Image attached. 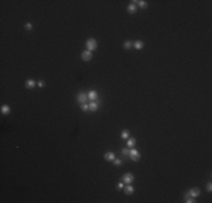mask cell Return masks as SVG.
I'll use <instances>...</instances> for the list:
<instances>
[{
	"instance_id": "25",
	"label": "cell",
	"mask_w": 212,
	"mask_h": 203,
	"mask_svg": "<svg viewBox=\"0 0 212 203\" xmlns=\"http://www.w3.org/2000/svg\"><path fill=\"white\" fill-rule=\"evenodd\" d=\"M206 191H208V192H211L212 191V184H211V182L208 183V185H206Z\"/></svg>"
},
{
	"instance_id": "14",
	"label": "cell",
	"mask_w": 212,
	"mask_h": 203,
	"mask_svg": "<svg viewBox=\"0 0 212 203\" xmlns=\"http://www.w3.org/2000/svg\"><path fill=\"white\" fill-rule=\"evenodd\" d=\"M0 111H1V113H2L4 115H8V114L10 113V107L8 106V105H2V106H1V110H0Z\"/></svg>"
},
{
	"instance_id": "4",
	"label": "cell",
	"mask_w": 212,
	"mask_h": 203,
	"mask_svg": "<svg viewBox=\"0 0 212 203\" xmlns=\"http://www.w3.org/2000/svg\"><path fill=\"white\" fill-rule=\"evenodd\" d=\"M77 99H78V103H80V104H86V102L88 101V94L81 91V93L78 94Z\"/></svg>"
},
{
	"instance_id": "12",
	"label": "cell",
	"mask_w": 212,
	"mask_h": 203,
	"mask_svg": "<svg viewBox=\"0 0 212 203\" xmlns=\"http://www.w3.org/2000/svg\"><path fill=\"white\" fill-rule=\"evenodd\" d=\"M143 46H145V44H143L142 41H135V42L133 43V47H134L135 50H142Z\"/></svg>"
},
{
	"instance_id": "8",
	"label": "cell",
	"mask_w": 212,
	"mask_h": 203,
	"mask_svg": "<svg viewBox=\"0 0 212 203\" xmlns=\"http://www.w3.org/2000/svg\"><path fill=\"white\" fill-rule=\"evenodd\" d=\"M36 81H35L34 79H27L25 81V86H26V88H28V89H32V88H34L35 86H36Z\"/></svg>"
},
{
	"instance_id": "2",
	"label": "cell",
	"mask_w": 212,
	"mask_h": 203,
	"mask_svg": "<svg viewBox=\"0 0 212 203\" xmlns=\"http://www.w3.org/2000/svg\"><path fill=\"white\" fill-rule=\"evenodd\" d=\"M129 155H130V158H131L133 161H138L140 159V152L137 150V149H134V148L130 150Z\"/></svg>"
},
{
	"instance_id": "13",
	"label": "cell",
	"mask_w": 212,
	"mask_h": 203,
	"mask_svg": "<svg viewBox=\"0 0 212 203\" xmlns=\"http://www.w3.org/2000/svg\"><path fill=\"white\" fill-rule=\"evenodd\" d=\"M127 11H129V14H135L137 13V5L131 2V4L127 6Z\"/></svg>"
},
{
	"instance_id": "10",
	"label": "cell",
	"mask_w": 212,
	"mask_h": 203,
	"mask_svg": "<svg viewBox=\"0 0 212 203\" xmlns=\"http://www.w3.org/2000/svg\"><path fill=\"white\" fill-rule=\"evenodd\" d=\"M124 193H125L126 195H131V194L134 193V187L131 186L130 184H127L125 187H124Z\"/></svg>"
},
{
	"instance_id": "11",
	"label": "cell",
	"mask_w": 212,
	"mask_h": 203,
	"mask_svg": "<svg viewBox=\"0 0 212 203\" xmlns=\"http://www.w3.org/2000/svg\"><path fill=\"white\" fill-rule=\"evenodd\" d=\"M88 106H89V111L90 112H96L97 110H98V102H91V103H89L88 104Z\"/></svg>"
},
{
	"instance_id": "15",
	"label": "cell",
	"mask_w": 212,
	"mask_h": 203,
	"mask_svg": "<svg viewBox=\"0 0 212 203\" xmlns=\"http://www.w3.org/2000/svg\"><path fill=\"white\" fill-rule=\"evenodd\" d=\"M135 143H137V140L134 139V138H130L129 140H127V142H126V145H127V147H130V148H133L135 146Z\"/></svg>"
},
{
	"instance_id": "21",
	"label": "cell",
	"mask_w": 212,
	"mask_h": 203,
	"mask_svg": "<svg viewBox=\"0 0 212 203\" xmlns=\"http://www.w3.org/2000/svg\"><path fill=\"white\" fill-rule=\"evenodd\" d=\"M121 164H122V160H121V159H119V158H115L113 160V165H115V166H120Z\"/></svg>"
},
{
	"instance_id": "24",
	"label": "cell",
	"mask_w": 212,
	"mask_h": 203,
	"mask_svg": "<svg viewBox=\"0 0 212 203\" xmlns=\"http://www.w3.org/2000/svg\"><path fill=\"white\" fill-rule=\"evenodd\" d=\"M37 86H39V87H41V88L44 87V86H45V81L44 80H40L39 82H37Z\"/></svg>"
},
{
	"instance_id": "7",
	"label": "cell",
	"mask_w": 212,
	"mask_h": 203,
	"mask_svg": "<svg viewBox=\"0 0 212 203\" xmlns=\"http://www.w3.org/2000/svg\"><path fill=\"white\" fill-rule=\"evenodd\" d=\"M88 98L90 99V101H93V102L96 101V99L98 98V93H97L96 90H94V89L93 90H89L88 91Z\"/></svg>"
},
{
	"instance_id": "16",
	"label": "cell",
	"mask_w": 212,
	"mask_h": 203,
	"mask_svg": "<svg viewBox=\"0 0 212 203\" xmlns=\"http://www.w3.org/2000/svg\"><path fill=\"white\" fill-rule=\"evenodd\" d=\"M123 47L125 49V50H130V49H132L133 47V42H131V41H126V42H124Z\"/></svg>"
},
{
	"instance_id": "19",
	"label": "cell",
	"mask_w": 212,
	"mask_h": 203,
	"mask_svg": "<svg viewBox=\"0 0 212 203\" xmlns=\"http://www.w3.org/2000/svg\"><path fill=\"white\" fill-rule=\"evenodd\" d=\"M24 28H25L26 31H32V29H33V24H31V23H26L25 25H24Z\"/></svg>"
},
{
	"instance_id": "23",
	"label": "cell",
	"mask_w": 212,
	"mask_h": 203,
	"mask_svg": "<svg viewBox=\"0 0 212 203\" xmlns=\"http://www.w3.org/2000/svg\"><path fill=\"white\" fill-rule=\"evenodd\" d=\"M129 152H130L129 149H122V150H121V153H122V155H124V156L129 155Z\"/></svg>"
},
{
	"instance_id": "22",
	"label": "cell",
	"mask_w": 212,
	"mask_h": 203,
	"mask_svg": "<svg viewBox=\"0 0 212 203\" xmlns=\"http://www.w3.org/2000/svg\"><path fill=\"white\" fill-rule=\"evenodd\" d=\"M185 202L186 203H194V202H196L194 200V197H186L185 199Z\"/></svg>"
},
{
	"instance_id": "20",
	"label": "cell",
	"mask_w": 212,
	"mask_h": 203,
	"mask_svg": "<svg viewBox=\"0 0 212 203\" xmlns=\"http://www.w3.org/2000/svg\"><path fill=\"white\" fill-rule=\"evenodd\" d=\"M80 108L84 111V112H88V110H89V106H88V104H81V106Z\"/></svg>"
},
{
	"instance_id": "6",
	"label": "cell",
	"mask_w": 212,
	"mask_h": 203,
	"mask_svg": "<svg viewBox=\"0 0 212 203\" xmlns=\"http://www.w3.org/2000/svg\"><path fill=\"white\" fill-rule=\"evenodd\" d=\"M189 195L190 196H192V197H197V196H200V194H201V191H200V188H197V187H192V188H190L189 191Z\"/></svg>"
},
{
	"instance_id": "1",
	"label": "cell",
	"mask_w": 212,
	"mask_h": 203,
	"mask_svg": "<svg viewBox=\"0 0 212 203\" xmlns=\"http://www.w3.org/2000/svg\"><path fill=\"white\" fill-rule=\"evenodd\" d=\"M98 46V44H97V41L95 39H88L86 41V47L88 51H95Z\"/></svg>"
},
{
	"instance_id": "5",
	"label": "cell",
	"mask_w": 212,
	"mask_h": 203,
	"mask_svg": "<svg viewBox=\"0 0 212 203\" xmlns=\"http://www.w3.org/2000/svg\"><path fill=\"white\" fill-rule=\"evenodd\" d=\"M133 181H134V176L131 173H126V174L123 175V183L125 184H131L133 183Z\"/></svg>"
},
{
	"instance_id": "18",
	"label": "cell",
	"mask_w": 212,
	"mask_h": 203,
	"mask_svg": "<svg viewBox=\"0 0 212 203\" xmlns=\"http://www.w3.org/2000/svg\"><path fill=\"white\" fill-rule=\"evenodd\" d=\"M138 4H139V6L142 8V9H146V8L148 7V4H147V1H145V0H140V1H138Z\"/></svg>"
},
{
	"instance_id": "17",
	"label": "cell",
	"mask_w": 212,
	"mask_h": 203,
	"mask_svg": "<svg viewBox=\"0 0 212 203\" xmlns=\"http://www.w3.org/2000/svg\"><path fill=\"white\" fill-rule=\"evenodd\" d=\"M121 138L123 140L127 139V138H129V131H127V130H123V131H122V133H121Z\"/></svg>"
},
{
	"instance_id": "26",
	"label": "cell",
	"mask_w": 212,
	"mask_h": 203,
	"mask_svg": "<svg viewBox=\"0 0 212 203\" xmlns=\"http://www.w3.org/2000/svg\"><path fill=\"white\" fill-rule=\"evenodd\" d=\"M117 188H120V189H121V188H124V184L122 183V182H120V183L117 184Z\"/></svg>"
},
{
	"instance_id": "9",
	"label": "cell",
	"mask_w": 212,
	"mask_h": 203,
	"mask_svg": "<svg viewBox=\"0 0 212 203\" xmlns=\"http://www.w3.org/2000/svg\"><path fill=\"white\" fill-rule=\"evenodd\" d=\"M104 159H105V160H107V161H113L114 159H115V155H114V152H112V151L105 152Z\"/></svg>"
},
{
	"instance_id": "3",
	"label": "cell",
	"mask_w": 212,
	"mask_h": 203,
	"mask_svg": "<svg viewBox=\"0 0 212 203\" xmlns=\"http://www.w3.org/2000/svg\"><path fill=\"white\" fill-rule=\"evenodd\" d=\"M81 59H83V61H85V62L90 61L91 59H93V53H91L90 51H88V50L84 51V52L81 53Z\"/></svg>"
}]
</instances>
